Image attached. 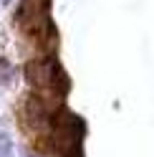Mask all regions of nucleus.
Listing matches in <instances>:
<instances>
[{
    "label": "nucleus",
    "mask_w": 154,
    "mask_h": 157,
    "mask_svg": "<svg viewBox=\"0 0 154 157\" xmlns=\"http://www.w3.org/2000/svg\"><path fill=\"white\" fill-rule=\"evenodd\" d=\"M25 76L33 81L38 91H53V94H66L68 91V78L61 71L56 61H31L25 66Z\"/></svg>",
    "instance_id": "nucleus-1"
}]
</instances>
